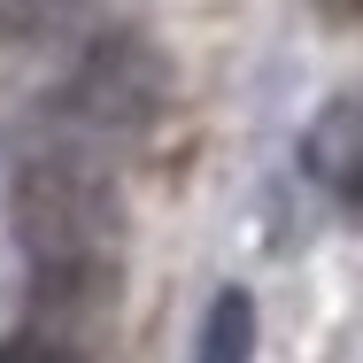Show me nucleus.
I'll return each instance as SVG.
<instances>
[{
	"instance_id": "obj_1",
	"label": "nucleus",
	"mask_w": 363,
	"mask_h": 363,
	"mask_svg": "<svg viewBox=\"0 0 363 363\" xmlns=\"http://www.w3.org/2000/svg\"><path fill=\"white\" fill-rule=\"evenodd\" d=\"M155 108H162V55H155V39H140V31H101L77 55L70 85L55 93V140L47 147L101 162V147L132 140Z\"/></svg>"
},
{
	"instance_id": "obj_2",
	"label": "nucleus",
	"mask_w": 363,
	"mask_h": 363,
	"mask_svg": "<svg viewBox=\"0 0 363 363\" xmlns=\"http://www.w3.org/2000/svg\"><path fill=\"white\" fill-rule=\"evenodd\" d=\"M16 224L31 247V271H62V263H108L116 240V194L108 170L93 155L39 147L16 178Z\"/></svg>"
},
{
	"instance_id": "obj_3",
	"label": "nucleus",
	"mask_w": 363,
	"mask_h": 363,
	"mask_svg": "<svg viewBox=\"0 0 363 363\" xmlns=\"http://www.w3.org/2000/svg\"><path fill=\"white\" fill-rule=\"evenodd\" d=\"M247 356H255V309H247V294H217L194 363H247Z\"/></svg>"
},
{
	"instance_id": "obj_4",
	"label": "nucleus",
	"mask_w": 363,
	"mask_h": 363,
	"mask_svg": "<svg viewBox=\"0 0 363 363\" xmlns=\"http://www.w3.org/2000/svg\"><path fill=\"white\" fill-rule=\"evenodd\" d=\"M0 363H85L77 340H55V333H39V325H23L16 340H0Z\"/></svg>"
}]
</instances>
